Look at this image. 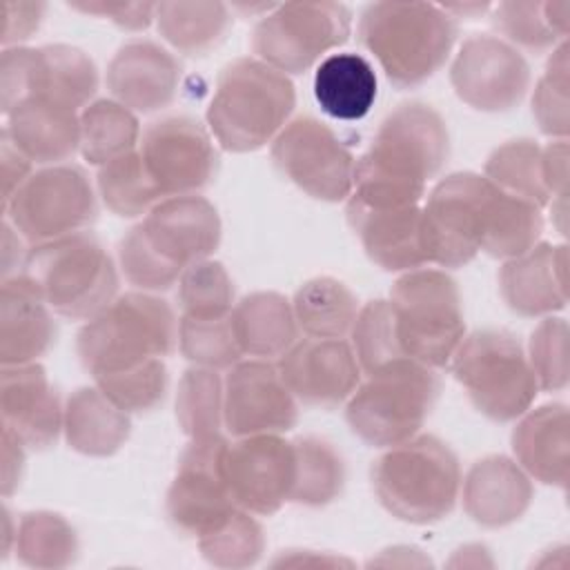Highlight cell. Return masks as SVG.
<instances>
[{"mask_svg": "<svg viewBox=\"0 0 570 570\" xmlns=\"http://www.w3.org/2000/svg\"><path fill=\"white\" fill-rule=\"evenodd\" d=\"M421 209V205L367 207L347 200V220L374 265L385 272H410L428 263Z\"/></svg>", "mask_w": 570, "mask_h": 570, "instance_id": "cb8c5ba5", "label": "cell"}, {"mask_svg": "<svg viewBox=\"0 0 570 570\" xmlns=\"http://www.w3.org/2000/svg\"><path fill=\"white\" fill-rule=\"evenodd\" d=\"M138 154L165 198L205 189L218 165L209 131L189 116L151 122L142 134Z\"/></svg>", "mask_w": 570, "mask_h": 570, "instance_id": "2e32d148", "label": "cell"}, {"mask_svg": "<svg viewBox=\"0 0 570 570\" xmlns=\"http://www.w3.org/2000/svg\"><path fill=\"white\" fill-rule=\"evenodd\" d=\"M497 185L472 171L436 183L421 209V238L428 263L463 267L481 249Z\"/></svg>", "mask_w": 570, "mask_h": 570, "instance_id": "30bf717a", "label": "cell"}, {"mask_svg": "<svg viewBox=\"0 0 570 570\" xmlns=\"http://www.w3.org/2000/svg\"><path fill=\"white\" fill-rule=\"evenodd\" d=\"M350 31L352 11L341 2H287L256 22L252 49L281 73H303L345 45Z\"/></svg>", "mask_w": 570, "mask_h": 570, "instance_id": "7c38bea8", "label": "cell"}, {"mask_svg": "<svg viewBox=\"0 0 570 570\" xmlns=\"http://www.w3.org/2000/svg\"><path fill=\"white\" fill-rule=\"evenodd\" d=\"M47 7L42 2H7L4 4V29H2V45H16L31 38L38 31Z\"/></svg>", "mask_w": 570, "mask_h": 570, "instance_id": "f5cc1de1", "label": "cell"}, {"mask_svg": "<svg viewBox=\"0 0 570 570\" xmlns=\"http://www.w3.org/2000/svg\"><path fill=\"white\" fill-rule=\"evenodd\" d=\"M140 136L138 118L116 100H96L80 111V154L91 165H107L134 151Z\"/></svg>", "mask_w": 570, "mask_h": 570, "instance_id": "e575fe53", "label": "cell"}, {"mask_svg": "<svg viewBox=\"0 0 570 570\" xmlns=\"http://www.w3.org/2000/svg\"><path fill=\"white\" fill-rule=\"evenodd\" d=\"M178 347L187 361L207 370H229L243 356L232 312L225 316H180Z\"/></svg>", "mask_w": 570, "mask_h": 570, "instance_id": "b9f144b4", "label": "cell"}, {"mask_svg": "<svg viewBox=\"0 0 570 570\" xmlns=\"http://www.w3.org/2000/svg\"><path fill=\"white\" fill-rule=\"evenodd\" d=\"M566 245L537 243L525 254L503 263L499 289L508 307L521 316L552 314L566 307Z\"/></svg>", "mask_w": 570, "mask_h": 570, "instance_id": "d4e9b609", "label": "cell"}, {"mask_svg": "<svg viewBox=\"0 0 570 570\" xmlns=\"http://www.w3.org/2000/svg\"><path fill=\"white\" fill-rule=\"evenodd\" d=\"M62 432L71 450L109 456L129 439L131 419L98 385L80 387L67 399Z\"/></svg>", "mask_w": 570, "mask_h": 570, "instance_id": "f546056e", "label": "cell"}, {"mask_svg": "<svg viewBox=\"0 0 570 570\" xmlns=\"http://www.w3.org/2000/svg\"><path fill=\"white\" fill-rule=\"evenodd\" d=\"M448 154L450 136L441 114L423 102L399 105L356 160L350 200L367 207L421 205L425 183L441 171Z\"/></svg>", "mask_w": 570, "mask_h": 570, "instance_id": "6da1fadb", "label": "cell"}, {"mask_svg": "<svg viewBox=\"0 0 570 570\" xmlns=\"http://www.w3.org/2000/svg\"><path fill=\"white\" fill-rule=\"evenodd\" d=\"M96 89L98 69L76 47H7L2 51L0 94L4 116L27 100H47L78 111L94 98Z\"/></svg>", "mask_w": 570, "mask_h": 570, "instance_id": "8fae6325", "label": "cell"}, {"mask_svg": "<svg viewBox=\"0 0 570 570\" xmlns=\"http://www.w3.org/2000/svg\"><path fill=\"white\" fill-rule=\"evenodd\" d=\"M118 261L125 278L142 292L169 289L180 281L183 272L171 267L142 236L140 227H131L118 245Z\"/></svg>", "mask_w": 570, "mask_h": 570, "instance_id": "f907efd6", "label": "cell"}, {"mask_svg": "<svg viewBox=\"0 0 570 570\" xmlns=\"http://www.w3.org/2000/svg\"><path fill=\"white\" fill-rule=\"evenodd\" d=\"M570 60L568 42L561 40L554 47L550 62L539 78L532 94V116L539 129L557 140H566L570 131V107H568V87H570Z\"/></svg>", "mask_w": 570, "mask_h": 570, "instance_id": "f6af8a7d", "label": "cell"}, {"mask_svg": "<svg viewBox=\"0 0 570 570\" xmlns=\"http://www.w3.org/2000/svg\"><path fill=\"white\" fill-rule=\"evenodd\" d=\"M314 98L336 120H361L376 100L374 67L352 51L327 56L314 73Z\"/></svg>", "mask_w": 570, "mask_h": 570, "instance_id": "1f68e13d", "label": "cell"}, {"mask_svg": "<svg viewBox=\"0 0 570 570\" xmlns=\"http://www.w3.org/2000/svg\"><path fill=\"white\" fill-rule=\"evenodd\" d=\"M292 394L318 407H334L352 396L361 383V365L343 338L307 336L296 341L278 361Z\"/></svg>", "mask_w": 570, "mask_h": 570, "instance_id": "ffe728a7", "label": "cell"}, {"mask_svg": "<svg viewBox=\"0 0 570 570\" xmlns=\"http://www.w3.org/2000/svg\"><path fill=\"white\" fill-rule=\"evenodd\" d=\"M24 443L9 430L2 428V494L9 497L20 483L24 468Z\"/></svg>", "mask_w": 570, "mask_h": 570, "instance_id": "9f6ffc18", "label": "cell"}, {"mask_svg": "<svg viewBox=\"0 0 570 570\" xmlns=\"http://www.w3.org/2000/svg\"><path fill=\"white\" fill-rule=\"evenodd\" d=\"M528 363L539 390L554 392L568 385V323L563 318H543L530 336Z\"/></svg>", "mask_w": 570, "mask_h": 570, "instance_id": "681fc988", "label": "cell"}, {"mask_svg": "<svg viewBox=\"0 0 570 570\" xmlns=\"http://www.w3.org/2000/svg\"><path fill=\"white\" fill-rule=\"evenodd\" d=\"M485 178L499 189L525 198L537 207H543L554 198L546 180L543 147L530 138L510 140L497 147L485 160Z\"/></svg>", "mask_w": 570, "mask_h": 570, "instance_id": "8d00e7d4", "label": "cell"}, {"mask_svg": "<svg viewBox=\"0 0 570 570\" xmlns=\"http://www.w3.org/2000/svg\"><path fill=\"white\" fill-rule=\"evenodd\" d=\"M22 267V276L65 318L89 321L118 292V274L111 256L87 232L36 245L24 256Z\"/></svg>", "mask_w": 570, "mask_h": 570, "instance_id": "8992f818", "label": "cell"}, {"mask_svg": "<svg viewBox=\"0 0 570 570\" xmlns=\"http://www.w3.org/2000/svg\"><path fill=\"white\" fill-rule=\"evenodd\" d=\"M158 33L180 53L203 56L227 33L232 16L223 2H158Z\"/></svg>", "mask_w": 570, "mask_h": 570, "instance_id": "836d02e7", "label": "cell"}, {"mask_svg": "<svg viewBox=\"0 0 570 570\" xmlns=\"http://www.w3.org/2000/svg\"><path fill=\"white\" fill-rule=\"evenodd\" d=\"M532 494L530 476L501 454L476 461L463 479V508L472 521L485 528H503L521 519Z\"/></svg>", "mask_w": 570, "mask_h": 570, "instance_id": "484cf974", "label": "cell"}, {"mask_svg": "<svg viewBox=\"0 0 570 570\" xmlns=\"http://www.w3.org/2000/svg\"><path fill=\"white\" fill-rule=\"evenodd\" d=\"M454 94L479 111H508L521 102L530 85V67L503 38L474 33L463 40L452 69Z\"/></svg>", "mask_w": 570, "mask_h": 570, "instance_id": "ac0fdd59", "label": "cell"}, {"mask_svg": "<svg viewBox=\"0 0 570 570\" xmlns=\"http://www.w3.org/2000/svg\"><path fill=\"white\" fill-rule=\"evenodd\" d=\"M541 232V207L497 187L481 252L492 258L510 261L532 249L539 243Z\"/></svg>", "mask_w": 570, "mask_h": 570, "instance_id": "d590c367", "label": "cell"}, {"mask_svg": "<svg viewBox=\"0 0 570 570\" xmlns=\"http://www.w3.org/2000/svg\"><path fill=\"white\" fill-rule=\"evenodd\" d=\"M296 105L292 80L258 58H236L218 76L207 125L223 149L245 154L272 142Z\"/></svg>", "mask_w": 570, "mask_h": 570, "instance_id": "3957f363", "label": "cell"}, {"mask_svg": "<svg viewBox=\"0 0 570 570\" xmlns=\"http://www.w3.org/2000/svg\"><path fill=\"white\" fill-rule=\"evenodd\" d=\"M198 548L212 566L238 570L261 559L265 537L261 523L247 510L234 508L216 528L198 537Z\"/></svg>", "mask_w": 570, "mask_h": 570, "instance_id": "7bdbcfd3", "label": "cell"}, {"mask_svg": "<svg viewBox=\"0 0 570 570\" xmlns=\"http://www.w3.org/2000/svg\"><path fill=\"white\" fill-rule=\"evenodd\" d=\"M71 9L76 11H82V13H94V16H100V18H109L114 24H118L120 29H127V31H140V29H147L149 22L154 20V13H156V4L151 2H118V4H111V2H73L69 4Z\"/></svg>", "mask_w": 570, "mask_h": 570, "instance_id": "816d5d0a", "label": "cell"}, {"mask_svg": "<svg viewBox=\"0 0 570 570\" xmlns=\"http://www.w3.org/2000/svg\"><path fill=\"white\" fill-rule=\"evenodd\" d=\"M296 476L292 501L301 505H327L345 485V461L332 443L318 436L294 439Z\"/></svg>", "mask_w": 570, "mask_h": 570, "instance_id": "ab89813d", "label": "cell"}, {"mask_svg": "<svg viewBox=\"0 0 570 570\" xmlns=\"http://www.w3.org/2000/svg\"><path fill=\"white\" fill-rule=\"evenodd\" d=\"M232 325L243 354L256 358L283 356L298 334L292 303L278 292H254L232 309Z\"/></svg>", "mask_w": 570, "mask_h": 570, "instance_id": "4dcf8cb0", "label": "cell"}, {"mask_svg": "<svg viewBox=\"0 0 570 570\" xmlns=\"http://www.w3.org/2000/svg\"><path fill=\"white\" fill-rule=\"evenodd\" d=\"M4 118L2 136H7L31 163L56 165L80 149L78 111L47 100H27Z\"/></svg>", "mask_w": 570, "mask_h": 570, "instance_id": "f1b7e54d", "label": "cell"}, {"mask_svg": "<svg viewBox=\"0 0 570 570\" xmlns=\"http://www.w3.org/2000/svg\"><path fill=\"white\" fill-rule=\"evenodd\" d=\"M450 367L472 405L499 423L519 419L539 394L521 343L503 330H476L463 336Z\"/></svg>", "mask_w": 570, "mask_h": 570, "instance_id": "9c48e42d", "label": "cell"}, {"mask_svg": "<svg viewBox=\"0 0 570 570\" xmlns=\"http://www.w3.org/2000/svg\"><path fill=\"white\" fill-rule=\"evenodd\" d=\"M176 341L178 323L167 301L147 292H127L82 325L76 352L96 379L163 358Z\"/></svg>", "mask_w": 570, "mask_h": 570, "instance_id": "5b68a950", "label": "cell"}, {"mask_svg": "<svg viewBox=\"0 0 570 570\" xmlns=\"http://www.w3.org/2000/svg\"><path fill=\"white\" fill-rule=\"evenodd\" d=\"M512 452L521 470L546 483L566 488L568 483V410L563 403H546L523 412L512 430Z\"/></svg>", "mask_w": 570, "mask_h": 570, "instance_id": "83f0119b", "label": "cell"}, {"mask_svg": "<svg viewBox=\"0 0 570 570\" xmlns=\"http://www.w3.org/2000/svg\"><path fill=\"white\" fill-rule=\"evenodd\" d=\"M379 503L407 523L445 519L459 497L461 468L456 454L432 434H416L387 448L372 465Z\"/></svg>", "mask_w": 570, "mask_h": 570, "instance_id": "277c9868", "label": "cell"}, {"mask_svg": "<svg viewBox=\"0 0 570 570\" xmlns=\"http://www.w3.org/2000/svg\"><path fill=\"white\" fill-rule=\"evenodd\" d=\"M272 160L285 178L312 198L338 203L354 189L356 160L325 122L301 116L272 140Z\"/></svg>", "mask_w": 570, "mask_h": 570, "instance_id": "5bb4252c", "label": "cell"}, {"mask_svg": "<svg viewBox=\"0 0 570 570\" xmlns=\"http://www.w3.org/2000/svg\"><path fill=\"white\" fill-rule=\"evenodd\" d=\"M180 62L151 40L122 45L107 67V89L131 111L151 114L174 102Z\"/></svg>", "mask_w": 570, "mask_h": 570, "instance_id": "603a6c76", "label": "cell"}, {"mask_svg": "<svg viewBox=\"0 0 570 570\" xmlns=\"http://www.w3.org/2000/svg\"><path fill=\"white\" fill-rule=\"evenodd\" d=\"M296 396L278 365L254 358L229 367L223 383V425L232 436L283 434L296 425Z\"/></svg>", "mask_w": 570, "mask_h": 570, "instance_id": "d6986e66", "label": "cell"}, {"mask_svg": "<svg viewBox=\"0 0 570 570\" xmlns=\"http://www.w3.org/2000/svg\"><path fill=\"white\" fill-rule=\"evenodd\" d=\"M178 301L183 316H225L232 312L234 285L218 261H198L189 265L178 281Z\"/></svg>", "mask_w": 570, "mask_h": 570, "instance_id": "bcb514c9", "label": "cell"}, {"mask_svg": "<svg viewBox=\"0 0 570 570\" xmlns=\"http://www.w3.org/2000/svg\"><path fill=\"white\" fill-rule=\"evenodd\" d=\"M51 307L38 289L16 274L4 278L0 292V361L2 365L36 363L53 343Z\"/></svg>", "mask_w": 570, "mask_h": 570, "instance_id": "4316f807", "label": "cell"}, {"mask_svg": "<svg viewBox=\"0 0 570 570\" xmlns=\"http://www.w3.org/2000/svg\"><path fill=\"white\" fill-rule=\"evenodd\" d=\"M352 350L365 374L405 358L396 343L390 301H370L356 314L352 325Z\"/></svg>", "mask_w": 570, "mask_h": 570, "instance_id": "ee69618b", "label": "cell"}, {"mask_svg": "<svg viewBox=\"0 0 570 570\" xmlns=\"http://www.w3.org/2000/svg\"><path fill=\"white\" fill-rule=\"evenodd\" d=\"M223 472L234 503L252 514L269 517L292 501L296 454L281 434L240 436L227 443Z\"/></svg>", "mask_w": 570, "mask_h": 570, "instance_id": "e0dca14e", "label": "cell"}, {"mask_svg": "<svg viewBox=\"0 0 570 570\" xmlns=\"http://www.w3.org/2000/svg\"><path fill=\"white\" fill-rule=\"evenodd\" d=\"M0 160H2V205H4L20 189V185L31 176V160L7 136H2Z\"/></svg>", "mask_w": 570, "mask_h": 570, "instance_id": "db71d44e", "label": "cell"}, {"mask_svg": "<svg viewBox=\"0 0 570 570\" xmlns=\"http://www.w3.org/2000/svg\"><path fill=\"white\" fill-rule=\"evenodd\" d=\"M439 396L432 367L401 358L367 374L347 399L352 432L372 448H392L419 434Z\"/></svg>", "mask_w": 570, "mask_h": 570, "instance_id": "52a82bcc", "label": "cell"}, {"mask_svg": "<svg viewBox=\"0 0 570 570\" xmlns=\"http://www.w3.org/2000/svg\"><path fill=\"white\" fill-rule=\"evenodd\" d=\"M543 169L546 180L554 198L566 196L568 185V140H554L543 147Z\"/></svg>", "mask_w": 570, "mask_h": 570, "instance_id": "11a10c76", "label": "cell"}, {"mask_svg": "<svg viewBox=\"0 0 570 570\" xmlns=\"http://www.w3.org/2000/svg\"><path fill=\"white\" fill-rule=\"evenodd\" d=\"M96 385L127 414H142L165 399L167 367L163 358H151L122 372L96 376Z\"/></svg>", "mask_w": 570, "mask_h": 570, "instance_id": "7dc6e473", "label": "cell"}, {"mask_svg": "<svg viewBox=\"0 0 570 570\" xmlns=\"http://www.w3.org/2000/svg\"><path fill=\"white\" fill-rule=\"evenodd\" d=\"M96 187L102 203L122 218L147 216L165 200L136 149L98 167Z\"/></svg>", "mask_w": 570, "mask_h": 570, "instance_id": "f35d334b", "label": "cell"}, {"mask_svg": "<svg viewBox=\"0 0 570 570\" xmlns=\"http://www.w3.org/2000/svg\"><path fill=\"white\" fill-rule=\"evenodd\" d=\"M492 24L505 36L508 45L532 53L554 49L557 42L563 40L550 27L543 2H499L492 11Z\"/></svg>", "mask_w": 570, "mask_h": 570, "instance_id": "c3c4849f", "label": "cell"}, {"mask_svg": "<svg viewBox=\"0 0 570 570\" xmlns=\"http://www.w3.org/2000/svg\"><path fill=\"white\" fill-rule=\"evenodd\" d=\"M292 309L298 330L307 336L343 338L352 332L358 314V301L345 283L332 276H316L296 289Z\"/></svg>", "mask_w": 570, "mask_h": 570, "instance_id": "d6a6232c", "label": "cell"}, {"mask_svg": "<svg viewBox=\"0 0 570 570\" xmlns=\"http://www.w3.org/2000/svg\"><path fill=\"white\" fill-rule=\"evenodd\" d=\"M4 220L29 243L78 234L96 218V194L78 165H51L31 174L2 205Z\"/></svg>", "mask_w": 570, "mask_h": 570, "instance_id": "4fadbf2b", "label": "cell"}, {"mask_svg": "<svg viewBox=\"0 0 570 570\" xmlns=\"http://www.w3.org/2000/svg\"><path fill=\"white\" fill-rule=\"evenodd\" d=\"M16 557L29 568H67L78 557V534L56 512H27L16 528Z\"/></svg>", "mask_w": 570, "mask_h": 570, "instance_id": "74e56055", "label": "cell"}, {"mask_svg": "<svg viewBox=\"0 0 570 570\" xmlns=\"http://www.w3.org/2000/svg\"><path fill=\"white\" fill-rule=\"evenodd\" d=\"M227 443L223 434H214L189 439L183 450L165 501L169 523L180 534L198 539L238 508L223 472Z\"/></svg>", "mask_w": 570, "mask_h": 570, "instance_id": "9a60e30c", "label": "cell"}, {"mask_svg": "<svg viewBox=\"0 0 570 570\" xmlns=\"http://www.w3.org/2000/svg\"><path fill=\"white\" fill-rule=\"evenodd\" d=\"M399 350L432 370L450 365L465 336L461 294L441 269H410L390 289Z\"/></svg>", "mask_w": 570, "mask_h": 570, "instance_id": "ba28073f", "label": "cell"}, {"mask_svg": "<svg viewBox=\"0 0 570 570\" xmlns=\"http://www.w3.org/2000/svg\"><path fill=\"white\" fill-rule=\"evenodd\" d=\"M138 227L147 243L180 272L209 258L223 232L218 209L196 194L160 200Z\"/></svg>", "mask_w": 570, "mask_h": 570, "instance_id": "44dd1931", "label": "cell"}, {"mask_svg": "<svg viewBox=\"0 0 570 570\" xmlns=\"http://www.w3.org/2000/svg\"><path fill=\"white\" fill-rule=\"evenodd\" d=\"M176 419L189 439L223 434V381L216 370L194 365L180 376Z\"/></svg>", "mask_w": 570, "mask_h": 570, "instance_id": "60d3db41", "label": "cell"}, {"mask_svg": "<svg viewBox=\"0 0 570 570\" xmlns=\"http://www.w3.org/2000/svg\"><path fill=\"white\" fill-rule=\"evenodd\" d=\"M456 33V18L432 2H372L358 18L361 45L396 89H414L432 78Z\"/></svg>", "mask_w": 570, "mask_h": 570, "instance_id": "7a4b0ae2", "label": "cell"}, {"mask_svg": "<svg viewBox=\"0 0 570 570\" xmlns=\"http://www.w3.org/2000/svg\"><path fill=\"white\" fill-rule=\"evenodd\" d=\"M2 428L13 432L27 448L45 450L62 432L65 410L38 363L2 365L0 383Z\"/></svg>", "mask_w": 570, "mask_h": 570, "instance_id": "7402d4cb", "label": "cell"}]
</instances>
